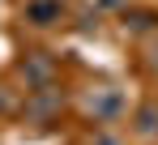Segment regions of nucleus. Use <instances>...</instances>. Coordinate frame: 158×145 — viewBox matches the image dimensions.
Listing matches in <instances>:
<instances>
[{"label":"nucleus","instance_id":"obj_1","mask_svg":"<svg viewBox=\"0 0 158 145\" xmlns=\"http://www.w3.org/2000/svg\"><path fill=\"white\" fill-rule=\"evenodd\" d=\"M132 132L141 141H158V102H141L132 111Z\"/></svg>","mask_w":158,"mask_h":145}]
</instances>
